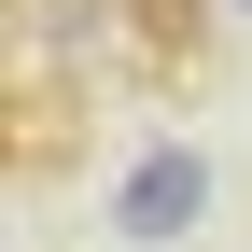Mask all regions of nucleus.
<instances>
[{"label": "nucleus", "instance_id": "1", "mask_svg": "<svg viewBox=\"0 0 252 252\" xmlns=\"http://www.w3.org/2000/svg\"><path fill=\"white\" fill-rule=\"evenodd\" d=\"M196 210H210V154H182V140H154L140 168L112 182V238H140V252H154V238H182Z\"/></svg>", "mask_w": 252, "mask_h": 252}, {"label": "nucleus", "instance_id": "2", "mask_svg": "<svg viewBox=\"0 0 252 252\" xmlns=\"http://www.w3.org/2000/svg\"><path fill=\"white\" fill-rule=\"evenodd\" d=\"M140 42L182 70V56H196V0H140Z\"/></svg>", "mask_w": 252, "mask_h": 252}]
</instances>
